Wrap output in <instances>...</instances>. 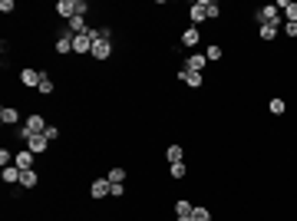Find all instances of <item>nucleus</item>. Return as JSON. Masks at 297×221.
I'll use <instances>...</instances> for the list:
<instances>
[{"instance_id": "f257e3e1", "label": "nucleus", "mask_w": 297, "mask_h": 221, "mask_svg": "<svg viewBox=\"0 0 297 221\" xmlns=\"http://www.w3.org/2000/svg\"><path fill=\"white\" fill-rule=\"evenodd\" d=\"M254 24L258 27H264V24H271V27H277L281 30L287 20H284V14L277 10V4H267V7H261V10H254Z\"/></svg>"}, {"instance_id": "f03ea898", "label": "nucleus", "mask_w": 297, "mask_h": 221, "mask_svg": "<svg viewBox=\"0 0 297 221\" xmlns=\"http://www.w3.org/2000/svg\"><path fill=\"white\" fill-rule=\"evenodd\" d=\"M96 37H99V30H86V33H79V37H73V53H79V56L93 53Z\"/></svg>"}, {"instance_id": "7ed1b4c3", "label": "nucleus", "mask_w": 297, "mask_h": 221, "mask_svg": "<svg viewBox=\"0 0 297 221\" xmlns=\"http://www.w3.org/2000/svg\"><path fill=\"white\" fill-rule=\"evenodd\" d=\"M89 56H93V60H99V63H102V60H109V56H112V40H106V37H96V43H93V53H89Z\"/></svg>"}, {"instance_id": "20e7f679", "label": "nucleus", "mask_w": 297, "mask_h": 221, "mask_svg": "<svg viewBox=\"0 0 297 221\" xmlns=\"http://www.w3.org/2000/svg\"><path fill=\"white\" fill-rule=\"evenodd\" d=\"M27 149H30L33 155H43V152L50 149V139H47L43 132H40V135H30V139H27Z\"/></svg>"}, {"instance_id": "39448f33", "label": "nucleus", "mask_w": 297, "mask_h": 221, "mask_svg": "<svg viewBox=\"0 0 297 221\" xmlns=\"http://www.w3.org/2000/svg\"><path fill=\"white\" fill-rule=\"evenodd\" d=\"M56 53L60 56H66V53H73V33L63 27L60 30V37H56Z\"/></svg>"}, {"instance_id": "423d86ee", "label": "nucleus", "mask_w": 297, "mask_h": 221, "mask_svg": "<svg viewBox=\"0 0 297 221\" xmlns=\"http://www.w3.org/2000/svg\"><path fill=\"white\" fill-rule=\"evenodd\" d=\"M109 191H112L109 178H96V182L89 185V195H93V198H109Z\"/></svg>"}, {"instance_id": "0eeeda50", "label": "nucleus", "mask_w": 297, "mask_h": 221, "mask_svg": "<svg viewBox=\"0 0 297 221\" xmlns=\"http://www.w3.org/2000/svg\"><path fill=\"white\" fill-rule=\"evenodd\" d=\"M24 129H27L30 135H40V132H47V122H43V116H37V112H33V116H27Z\"/></svg>"}, {"instance_id": "6e6552de", "label": "nucleus", "mask_w": 297, "mask_h": 221, "mask_svg": "<svg viewBox=\"0 0 297 221\" xmlns=\"http://www.w3.org/2000/svg\"><path fill=\"white\" fill-rule=\"evenodd\" d=\"M179 79L185 83V86H192V89H198V86L205 83V79H202V73H192V70H185V66L179 70Z\"/></svg>"}, {"instance_id": "1a4fd4ad", "label": "nucleus", "mask_w": 297, "mask_h": 221, "mask_svg": "<svg viewBox=\"0 0 297 221\" xmlns=\"http://www.w3.org/2000/svg\"><path fill=\"white\" fill-rule=\"evenodd\" d=\"M277 10L284 14L287 24H297V4H294V0H277Z\"/></svg>"}, {"instance_id": "9d476101", "label": "nucleus", "mask_w": 297, "mask_h": 221, "mask_svg": "<svg viewBox=\"0 0 297 221\" xmlns=\"http://www.w3.org/2000/svg\"><path fill=\"white\" fill-rule=\"evenodd\" d=\"M205 66H208V60H205V53H192L185 60V70H192V73H202Z\"/></svg>"}, {"instance_id": "9b49d317", "label": "nucleus", "mask_w": 297, "mask_h": 221, "mask_svg": "<svg viewBox=\"0 0 297 221\" xmlns=\"http://www.w3.org/2000/svg\"><path fill=\"white\" fill-rule=\"evenodd\" d=\"M20 83H24V86H30V89H37L40 83H43V73H37V70H24V73H20Z\"/></svg>"}, {"instance_id": "f8f14e48", "label": "nucleus", "mask_w": 297, "mask_h": 221, "mask_svg": "<svg viewBox=\"0 0 297 221\" xmlns=\"http://www.w3.org/2000/svg\"><path fill=\"white\" fill-rule=\"evenodd\" d=\"M37 185H40V175L33 168H24L20 172V188H37Z\"/></svg>"}, {"instance_id": "ddd939ff", "label": "nucleus", "mask_w": 297, "mask_h": 221, "mask_svg": "<svg viewBox=\"0 0 297 221\" xmlns=\"http://www.w3.org/2000/svg\"><path fill=\"white\" fill-rule=\"evenodd\" d=\"M56 14L73 20V17H76V0H60V4H56Z\"/></svg>"}, {"instance_id": "4468645a", "label": "nucleus", "mask_w": 297, "mask_h": 221, "mask_svg": "<svg viewBox=\"0 0 297 221\" xmlns=\"http://www.w3.org/2000/svg\"><path fill=\"white\" fill-rule=\"evenodd\" d=\"M0 122H4V126H17V122H20V112H17L14 106H4V109H0Z\"/></svg>"}, {"instance_id": "2eb2a0df", "label": "nucleus", "mask_w": 297, "mask_h": 221, "mask_svg": "<svg viewBox=\"0 0 297 221\" xmlns=\"http://www.w3.org/2000/svg\"><path fill=\"white\" fill-rule=\"evenodd\" d=\"M188 17H192V27L202 24L205 17H208V14H205V0H195V4H192V10H188Z\"/></svg>"}, {"instance_id": "dca6fc26", "label": "nucleus", "mask_w": 297, "mask_h": 221, "mask_svg": "<svg viewBox=\"0 0 297 221\" xmlns=\"http://www.w3.org/2000/svg\"><path fill=\"white\" fill-rule=\"evenodd\" d=\"M20 172H24V168H17V165H7L4 172H0V178H4L7 185H20Z\"/></svg>"}, {"instance_id": "f3484780", "label": "nucleus", "mask_w": 297, "mask_h": 221, "mask_svg": "<svg viewBox=\"0 0 297 221\" xmlns=\"http://www.w3.org/2000/svg\"><path fill=\"white\" fill-rule=\"evenodd\" d=\"M14 165H17V168H33V152H30V149L17 152V155H14Z\"/></svg>"}, {"instance_id": "a211bd4d", "label": "nucleus", "mask_w": 297, "mask_h": 221, "mask_svg": "<svg viewBox=\"0 0 297 221\" xmlns=\"http://www.w3.org/2000/svg\"><path fill=\"white\" fill-rule=\"evenodd\" d=\"M192 211H195V205H192V201H185V198H179V201H175V218H192Z\"/></svg>"}, {"instance_id": "6ab92c4d", "label": "nucleus", "mask_w": 297, "mask_h": 221, "mask_svg": "<svg viewBox=\"0 0 297 221\" xmlns=\"http://www.w3.org/2000/svg\"><path fill=\"white\" fill-rule=\"evenodd\" d=\"M198 40H202V33H198V27H188V30L182 33V43H185V47H195Z\"/></svg>"}, {"instance_id": "aec40b11", "label": "nucleus", "mask_w": 297, "mask_h": 221, "mask_svg": "<svg viewBox=\"0 0 297 221\" xmlns=\"http://www.w3.org/2000/svg\"><path fill=\"white\" fill-rule=\"evenodd\" d=\"M182 155H185V149H182V145H169V149H165V158H169V165L182 162Z\"/></svg>"}, {"instance_id": "412c9836", "label": "nucleus", "mask_w": 297, "mask_h": 221, "mask_svg": "<svg viewBox=\"0 0 297 221\" xmlns=\"http://www.w3.org/2000/svg\"><path fill=\"white\" fill-rule=\"evenodd\" d=\"M169 175H172V178H185L188 165H185V162H175V165H169Z\"/></svg>"}, {"instance_id": "4be33fe9", "label": "nucleus", "mask_w": 297, "mask_h": 221, "mask_svg": "<svg viewBox=\"0 0 297 221\" xmlns=\"http://www.w3.org/2000/svg\"><path fill=\"white\" fill-rule=\"evenodd\" d=\"M205 60H208V63H218V60H221V47H218V43H211V47L205 50Z\"/></svg>"}, {"instance_id": "5701e85b", "label": "nucleus", "mask_w": 297, "mask_h": 221, "mask_svg": "<svg viewBox=\"0 0 297 221\" xmlns=\"http://www.w3.org/2000/svg\"><path fill=\"white\" fill-rule=\"evenodd\" d=\"M112 185H122L125 182V168H109V175H106Z\"/></svg>"}, {"instance_id": "b1692460", "label": "nucleus", "mask_w": 297, "mask_h": 221, "mask_svg": "<svg viewBox=\"0 0 297 221\" xmlns=\"http://www.w3.org/2000/svg\"><path fill=\"white\" fill-rule=\"evenodd\" d=\"M205 14H208L211 20H218V14H221V7H218V0H205Z\"/></svg>"}, {"instance_id": "393cba45", "label": "nucleus", "mask_w": 297, "mask_h": 221, "mask_svg": "<svg viewBox=\"0 0 297 221\" xmlns=\"http://www.w3.org/2000/svg\"><path fill=\"white\" fill-rule=\"evenodd\" d=\"M192 221H211V211L202 205H195V211H192Z\"/></svg>"}, {"instance_id": "a878e982", "label": "nucleus", "mask_w": 297, "mask_h": 221, "mask_svg": "<svg viewBox=\"0 0 297 221\" xmlns=\"http://www.w3.org/2000/svg\"><path fill=\"white\" fill-rule=\"evenodd\" d=\"M267 109H271L274 116H284V109H287V103H284V99H271V103H267Z\"/></svg>"}, {"instance_id": "bb28decb", "label": "nucleus", "mask_w": 297, "mask_h": 221, "mask_svg": "<svg viewBox=\"0 0 297 221\" xmlns=\"http://www.w3.org/2000/svg\"><path fill=\"white\" fill-rule=\"evenodd\" d=\"M258 37H261V40H267V43H271V40H274V37H277V27H271V24H264V27H261V33H258Z\"/></svg>"}, {"instance_id": "cd10ccee", "label": "nucleus", "mask_w": 297, "mask_h": 221, "mask_svg": "<svg viewBox=\"0 0 297 221\" xmlns=\"http://www.w3.org/2000/svg\"><path fill=\"white\" fill-rule=\"evenodd\" d=\"M37 93H43V96H50V93H53V79H50L47 73H43V83L37 86Z\"/></svg>"}, {"instance_id": "c85d7f7f", "label": "nucleus", "mask_w": 297, "mask_h": 221, "mask_svg": "<svg viewBox=\"0 0 297 221\" xmlns=\"http://www.w3.org/2000/svg\"><path fill=\"white\" fill-rule=\"evenodd\" d=\"M0 165H4V168L14 165V152H10V149H0Z\"/></svg>"}, {"instance_id": "c756f323", "label": "nucleus", "mask_w": 297, "mask_h": 221, "mask_svg": "<svg viewBox=\"0 0 297 221\" xmlns=\"http://www.w3.org/2000/svg\"><path fill=\"white\" fill-rule=\"evenodd\" d=\"M76 14H79V17L89 14V4H86V0H76Z\"/></svg>"}, {"instance_id": "7c9ffc66", "label": "nucleus", "mask_w": 297, "mask_h": 221, "mask_svg": "<svg viewBox=\"0 0 297 221\" xmlns=\"http://www.w3.org/2000/svg\"><path fill=\"white\" fill-rule=\"evenodd\" d=\"M0 14H14V0H0Z\"/></svg>"}, {"instance_id": "2f4dec72", "label": "nucleus", "mask_w": 297, "mask_h": 221, "mask_svg": "<svg viewBox=\"0 0 297 221\" xmlns=\"http://www.w3.org/2000/svg\"><path fill=\"white\" fill-rule=\"evenodd\" d=\"M43 135H47L50 142H53V139H60V129H56V126H47V132H43Z\"/></svg>"}, {"instance_id": "473e14b6", "label": "nucleus", "mask_w": 297, "mask_h": 221, "mask_svg": "<svg viewBox=\"0 0 297 221\" xmlns=\"http://www.w3.org/2000/svg\"><path fill=\"white\" fill-rule=\"evenodd\" d=\"M109 195H112V198H122V195H125V185H112Z\"/></svg>"}, {"instance_id": "72a5a7b5", "label": "nucleus", "mask_w": 297, "mask_h": 221, "mask_svg": "<svg viewBox=\"0 0 297 221\" xmlns=\"http://www.w3.org/2000/svg\"><path fill=\"white\" fill-rule=\"evenodd\" d=\"M284 33H287V37H297V24H284Z\"/></svg>"}]
</instances>
